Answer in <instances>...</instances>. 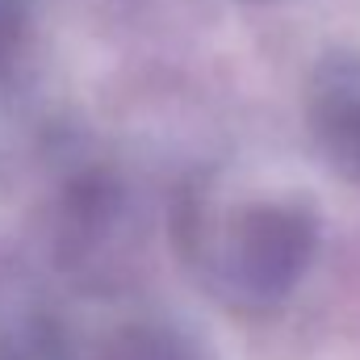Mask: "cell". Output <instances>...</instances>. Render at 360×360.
<instances>
[{"label":"cell","instance_id":"cell-6","mask_svg":"<svg viewBox=\"0 0 360 360\" xmlns=\"http://www.w3.org/2000/svg\"><path fill=\"white\" fill-rule=\"evenodd\" d=\"M96 360H205L201 348L180 331L172 327L168 319H122L105 344Z\"/></svg>","mask_w":360,"mask_h":360},{"label":"cell","instance_id":"cell-3","mask_svg":"<svg viewBox=\"0 0 360 360\" xmlns=\"http://www.w3.org/2000/svg\"><path fill=\"white\" fill-rule=\"evenodd\" d=\"M306 139L340 180L360 184V51H327L302 89Z\"/></svg>","mask_w":360,"mask_h":360},{"label":"cell","instance_id":"cell-1","mask_svg":"<svg viewBox=\"0 0 360 360\" xmlns=\"http://www.w3.org/2000/svg\"><path fill=\"white\" fill-rule=\"evenodd\" d=\"M168 231L193 285L231 314H276L314 269L323 222L310 193L226 168L188 176Z\"/></svg>","mask_w":360,"mask_h":360},{"label":"cell","instance_id":"cell-4","mask_svg":"<svg viewBox=\"0 0 360 360\" xmlns=\"http://www.w3.org/2000/svg\"><path fill=\"white\" fill-rule=\"evenodd\" d=\"M46 134L34 72V4L0 0V155H17Z\"/></svg>","mask_w":360,"mask_h":360},{"label":"cell","instance_id":"cell-5","mask_svg":"<svg viewBox=\"0 0 360 360\" xmlns=\"http://www.w3.org/2000/svg\"><path fill=\"white\" fill-rule=\"evenodd\" d=\"M72 335L59 310L25 276H0V360H68Z\"/></svg>","mask_w":360,"mask_h":360},{"label":"cell","instance_id":"cell-2","mask_svg":"<svg viewBox=\"0 0 360 360\" xmlns=\"http://www.w3.org/2000/svg\"><path fill=\"white\" fill-rule=\"evenodd\" d=\"M130 222V188L105 160H76L55 193V260L59 269L89 272L105 260L109 243L122 239Z\"/></svg>","mask_w":360,"mask_h":360}]
</instances>
